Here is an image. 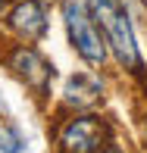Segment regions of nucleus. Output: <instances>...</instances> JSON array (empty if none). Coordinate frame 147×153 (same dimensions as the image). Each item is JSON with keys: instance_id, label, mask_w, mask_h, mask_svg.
Masks as SVG:
<instances>
[{"instance_id": "obj_6", "label": "nucleus", "mask_w": 147, "mask_h": 153, "mask_svg": "<svg viewBox=\"0 0 147 153\" xmlns=\"http://www.w3.org/2000/svg\"><path fill=\"white\" fill-rule=\"evenodd\" d=\"M100 91H103L100 78H97V75L81 72V75H72V78L66 81V91H63V97H66L69 106H88V103H94L97 97H100Z\"/></svg>"}, {"instance_id": "obj_2", "label": "nucleus", "mask_w": 147, "mask_h": 153, "mask_svg": "<svg viewBox=\"0 0 147 153\" xmlns=\"http://www.w3.org/2000/svg\"><path fill=\"white\" fill-rule=\"evenodd\" d=\"M63 22H66L69 41H72L75 53L81 59L91 62V66H103L107 62V41L100 38L85 0H63Z\"/></svg>"}, {"instance_id": "obj_3", "label": "nucleus", "mask_w": 147, "mask_h": 153, "mask_svg": "<svg viewBox=\"0 0 147 153\" xmlns=\"http://www.w3.org/2000/svg\"><path fill=\"white\" fill-rule=\"evenodd\" d=\"M103 122L94 116H78V119L66 122L60 131V150L63 153H94L103 144Z\"/></svg>"}, {"instance_id": "obj_1", "label": "nucleus", "mask_w": 147, "mask_h": 153, "mask_svg": "<svg viewBox=\"0 0 147 153\" xmlns=\"http://www.w3.org/2000/svg\"><path fill=\"white\" fill-rule=\"evenodd\" d=\"M94 22H100L103 28V41L113 47L116 59L125 69H141V53H138V41H135V28L131 19L125 13V6L119 0H85Z\"/></svg>"}, {"instance_id": "obj_5", "label": "nucleus", "mask_w": 147, "mask_h": 153, "mask_svg": "<svg viewBox=\"0 0 147 153\" xmlns=\"http://www.w3.org/2000/svg\"><path fill=\"white\" fill-rule=\"evenodd\" d=\"M10 25L22 34V38L34 41V38H41V34L47 31V13H44V6H41L38 0H25V3H19L16 10H13Z\"/></svg>"}, {"instance_id": "obj_8", "label": "nucleus", "mask_w": 147, "mask_h": 153, "mask_svg": "<svg viewBox=\"0 0 147 153\" xmlns=\"http://www.w3.org/2000/svg\"><path fill=\"white\" fill-rule=\"evenodd\" d=\"M3 113H6V106H3V100H0V116H3Z\"/></svg>"}, {"instance_id": "obj_9", "label": "nucleus", "mask_w": 147, "mask_h": 153, "mask_svg": "<svg viewBox=\"0 0 147 153\" xmlns=\"http://www.w3.org/2000/svg\"><path fill=\"white\" fill-rule=\"evenodd\" d=\"M103 153H122V150H103Z\"/></svg>"}, {"instance_id": "obj_7", "label": "nucleus", "mask_w": 147, "mask_h": 153, "mask_svg": "<svg viewBox=\"0 0 147 153\" xmlns=\"http://www.w3.org/2000/svg\"><path fill=\"white\" fill-rule=\"evenodd\" d=\"M25 150V137L19 134L16 125L0 122V153H22Z\"/></svg>"}, {"instance_id": "obj_4", "label": "nucleus", "mask_w": 147, "mask_h": 153, "mask_svg": "<svg viewBox=\"0 0 147 153\" xmlns=\"http://www.w3.org/2000/svg\"><path fill=\"white\" fill-rule=\"evenodd\" d=\"M10 66H13V72H16L28 88H34V91H41V94H47L53 69H50V62L41 56L34 47H19V50L13 53Z\"/></svg>"}]
</instances>
